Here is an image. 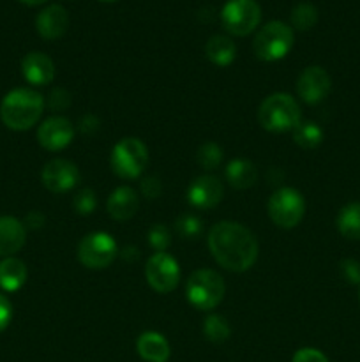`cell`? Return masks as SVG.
<instances>
[{"label": "cell", "mask_w": 360, "mask_h": 362, "mask_svg": "<svg viewBox=\"0 0 360 362\" xmlns=\"http://www.w3.org/2000/svg\"><path fill=\"white\" fill-rule=\"evenodd\" d=\"M208 250L221 267L246 272L256 264L258 240L249 228L235 221L215 223L208 232Z\"/></svg>", "instance_id": "cell-1"}, {"label": "cell", "mask_w": 360, "mask_h": 362, "mask_svg": "<svg viewBox=\"0 0 360 362\" xmlns=\"http://www.w3.org/2000/svg\"><path fill=\"white\" fill-rule=\"evenodd\" d=\"M44 112V98L32 88L7 92L0 105L2 122L13 131H27L39 122Z\"/></svg>", "instance_id": "cell-2"}, {"label": "cell", "mask_w": 360, "mask_h": 362, "mask_svg": "<svg viewBox=\"0 0 360 362\" xmlns=\"http://www.w3.org/2000/svg\"><path fill=\"white\" fill-rule=\"evenodd\" d=\"M258 120L270 133L293 131L302 122V110L299 103L284 92H277L265 99L258 110Z\"/></svg>", "instance_id": "cell-3"}, {"label": "cell", "mask_w": 360, "mask_h": 362, "mask_svg": "<svg viewBox=\"0 0 360 362\" xmlns=\"http://www.w3.org/2000/svg\"><path fill=\"white\" fill-rule=\"evenodd\" d=\"M224 279L212 269H198L186 283L187 300L200 311L215 310L224 299Z\"/></svg>", "instance_id": "cell-4"}, {"label": "cell", "mask_w": 360, "mask_h": 362, "mask_svg": "<svg viewBox=\"0 0 360 362\" xmlns=\"http://www.w3.org/2000/svg\"><path fill=\"white\" fill-rule=\"evenodd\" d=\"M295 35L293 28L282 21H268L261 30L258 32L253 41L254 55L263 62H275L284 59L293 48Z\"/></svg>", "instance_id": "cell-5"}, {"label": "cell", "mask_w": 360, "mask_h": 362, "mask_svg": "<svg viewBox=\"0 0 360 362\" xmlns=\"http://www.w3.org/2000/svg\"><path fill=\"white\" fill-rule=\"evenodd\" d=\"M109 165L120 179H138L148 165V148L140 138H122L113 147Z\"/></svg>", "instance_id": "cell-6"}, {"label": "cell", "mask_w": 360, "mask_h": 362, "mask_svg": "<svg viewBox=\"0 0 360 362\" xmlns=\"http://www.w3.org/2000/svg\"><path fill=\"white\" fill-rule=\"evenodd\" d=\"M306 214V200L293 187H281L268 200V216L281 228H295Z\"/></svg>", "instance_id": "cell-7"}, {"label": "cell", "mask_w": 360, "mask_h": 362, "mask_svg": "<svg viewBox=\"0 0 360 362\" xmlns=\"http://www.w3.org/2000/svg\"><path fill=\"white\" fill-rule=\"evenodd\" d=\"M119 255L115 239L106 232H92L78 244V260L87 269H106Z\"/></svg>", "instance_id": "cell-8"}, {"label": "cell", "mask_w": 360, "mask_h": 362, "mask_svg": "<svg viewBox=\"0 0 360 362\" xmlns=\"http://www.w3.org/2000/svg\"><path fill=\"white\" fill-rule=\"evenodd\" d=\"M261 7L256 0H228L221 11V21L226 32L233 35H249L260 25Z\"/></svg>", "instance_id": "cell-9"}, {"label": "cell", "mask_w": 360, "mask_h": 362, "mask_svg": "<svg viewBox=\"0 0 360 362\" xmlns=\"http://www.w3.org/2000/svg\"><path fill=\"white\" fill-rule=\"evenodd\" d=\"M145 278H147V283L150 285V288H154L155 292H173L179 286L180 267L172 255L162 251V253L152 255L147 260Z\"/></svg>", "instance_id": "cell-10"}, {"label": "cell", "mask_w": 360, "mask_h": 362, "mask_svg": "<svg viewBox=\"0 0 360 362\" xmlns=\"http://www.w3.org/2000/svg\"><path fill=\"white\" fill-rule=\"evenodd\" d=\"M42 184L52 193H67L73 189L80 180V170L73 161L67 159H52L46 163L41 173Z\"/></svg>", "instance_id": "cell-11"}, {"label": "cell", "mask_w": 360, "mask_h": 362, "mask_svg": "<svg viewBox=\"0 0 360 362\" xmlns=\"http://www.w3.org/2000/svg\"><path fill=\"white\" fill-rule=\"evenodd\" d=\"M332 87L330 74L320 66H311L302 71L296 81V92L307 105H318L328 95Z\"/></svg>", "instance_id": "cell-12"}, {"label": "cell", "mask_w": 360, "mask_h": 362, "mask_svg": "<svg viewBox=\"0 0 360 362\" xmlns=\"http://www.w3.org/2000/svg\"><path fill=\"white\" fill-rule=\"evenodd\" d=\"M74 140V127L66 117H49L39 126L37 141L49 152L64 151Z\"/></svg>", "instance_id": "cell-13"}, {"label": "cell", "mask_w": 360, "mask_h": 362, "mask_svg": "<svg viewBox=\"0 0 360 362\" xmlns=\"http://www.w3.org/2000/svg\"><path fill=\"white\" fill-rule=\"evenodd\" d=\"M224 187L222 182L214 175H201L191 182L187 189V200L194 209L207 211V209L217 207L222 200Z\"/></svg>", "instance_id": "cell-14"}, {"label": "cell", "mask_w": 360, "mask_h": 362, "mask_svg": "<svg viewBox=\"0 0 360 362\" xmlns=\"http://www.w3.org/2000/svg\"><path fill=\"white\" fill-rule=\"evenodd\" d=\"M21 74L35 87L48 85L55 78V64L46 53L30 52L21 59Z\"/></svg>", "instance_id": "cell-15"}, {"label": "cell", "mask_w": 360, "mask_h": 362, "mask_svg": "<svg viewBox=\"0 0 360 362\" xmlns=\"http://www.w3.org/2000/svg\"><path fill=\"white\" fill-rule=\"evenodd\" d=\"M67 27H69V14L59 4L44 7L35 18V28H37L39 35L48 41L62 37Z\"/></svg>", "instance_id": "cell-16"}, {"label": "cell", "mask_w": 360, "mask_h": 362, "mask_svg": "<svg viewBox=\"0 0 360 362\" xmlns=\"http://www.w3.org/2000/svg\"><path fill=\"white\" fill-rule=\"evenodd\" d=\"M27 228L13 216H0V257H13L25 246Z\"/></svg>", "instance_id": "cell-17"}, {"label": "cell", "mask_w": 360, "mask_h": 362, "mask_svg": "<svg viewBox=\"0 0 360 362\" xmlns=\"http://www.w3.org/2000/svg\"><path fill=\"white\" fill-rule=\"evenodd\" d=\"M106 209L108 214L116 221H126L131 219L140 209V198L138 193L129 186H120L109 194L108 202H106Z\"/></svg>", "instance_id": "cell-18"}, {"label": "cell", "mask_w": 360, "mask_h": 362, "mask_svg": "<svg viewBox=\"0 0 360 362\" xmlns=\"http://www.w3.org/2000/svg\"><path fill=\"white\" fill-rule=\"evenodd\" d=\"M138 356L147 362H168L169 359V343L162 334L155 331H147L138 338L136 341Z\"/></svg>", "instance_id": "cell-19"}, {"label": "cell", "mask_w": 360, "mask_h": 362, "mask_svg": "<svg viewBox=\"0 0 360 362\" xmlns=\"http://www.w3.org/2000/svg\"><path fill=\"white\" fill-rule=\"evenodd\" d=\"M27 265L20 258L7 257L0 262V288L4 292H16L27 281Z\"/></svg>", "instance_id": "cell-20"}, {"label": "cell", "mask_w": 360, "mask_h": 362, "mask_svg": "<svg viewBox=\"0 0 360 362\" xmlns=\"http://www.w3.org/2000/svg\"><path fill=\"white\" fill-rule=\"evenodd\" d=\"M205 53H207V59L212 64H215L219 67H226L235 60L236 46L233 42V39L228 37V35L215 34L207 41Z\"/></svg>", "instance_id": "cell-21"}, {"label": "cell", "mask_w": 360, "mask_h": 362, "mask_svg": "<svg viewBox=\"0 0 360 362\" xmlns=\"http://www.w3.org/2000/svg\"><path fill=\"white\" fill-rule=\"evenodd\" d=\"M224 175L232 187H235V189H247V187L256 184L258 170L254 163L247 161V159H233L226 166Z\"/></svg>", "instance_id": "cell-22"}, {"label": "cell", "mask_w": 360, "mask_h": 362, "mask_svg": "<svg viewBox=\"0 0 360 362\" xmlns=\"http://www.w3.org/2000/svg\"><path fill=\"white\" fill-rule=\"evenodd\" d=\"M339 233L348 240H360V202L344 205L335 219Z\"/></svg>", "instance_id": "cell-23"}, {"label": "cell", "mask_w": 360, "mask_h": 362, "mask_svg": "<svg viewBox=\"0 0 360 362\" xmlns=\"http://www.w3.org/2000/svg\"><path fill=\"white\" fill-rule=\"evenodd\" d=\"M293 140L302 148H316L323 141V129L313 120H306L293 129Z\"/></svg>", "instance_id": "cell-24"}, {"label": "cell", "mask_w": 360, "mask_h": 362, "mask_svg": "<svg viewBox=\"0 0 360 362\" xmlns=\"http://www.w3.org/2000/svg\"><path fill=\"white\" fill-rule=\"evenodd\" d=\"M203 334L212 343H224L232 334L228 320L221 315H208L203 322Z\"/></svg>", "instance_id": "cell-25"}, {"label": "cell", "mask_w": 360, "mask_h": 362, "mask_svg": "<svg viewBox=\"0 0 360 362\" xmlns=\"http://www.w3.org/2000/svg\"><path fill=\"white\" fill-rule=\"evenodd\" d=\"M318 9L309 2L296 4L292 9V25L296 30H309L316 25Z\"/></svg>", "instance_id": "cell-26"}, {"label": "cell", "mask_w": 360, "mask_h": 362, "mask_svg": "<svg viewBox=\"0 0 360 362\" xmlns=\"http://www.w3.org/2000/svg\"><path fill=\"white\" fill-rule=\"evenodd\" d=\"M222 161V148L215 141H207L196 152V163L203 170H215Z\"/></svg>", "instance_id": "cell-27"}, {"label": "cell", "mask_w": 360, "mask_h": 362, "mask_svg": "<svg viewBox=\"0 0 360 362\" xmlns=\"http://www.w3.org/2000/svg\"><path fill=\"white\" fill-rule=\"evenodd\" d=\"M175 228L179 235L184 237V239H196V237H200L203 225H201L200 218H196V216L184 214L176 219Z\"/></svg>", "instance_id": "cell-28"}, {"label": "cell", "mask_w": 360, "mask_h": 362, "mask_svg": "<svg viewBox=\"0 0 360 362\" xmlns=\"http://www.w3.org/2000/svg\"><path fill=\"white\" fill-rule=\"evenodd\" d=\"M147 239L148 244H150L157 253H162V251L168 250L169 244H172V233H169V230L166 228L164 225H154L148 230Z\"/></svg>", "instance_id": "cell-29"}, {"label": "cell", "mask_w": 360, "mask_h": 362, "mask_svg": "<svg viewBox=\"0 0 360 362\" xmlns=\"http://www.w3.org/2000/svg\"><path fill=\"white\" fill-rule=\"evenodd\" d=\"M73 205H74V211H76L78 214L88 216L94 212L95 205H97V197H95L94 191L85 187V189L78 191L76 197H74Z\"/></svg>", "instance_id": "cell-30"}, {"label": "cell", "mask_w": 360, "mask_h": 362, "mask_svg": "<svg viewBox=\"0 0 360 362\" xmlns=\"http://www.w3.org/2000/svg\"><path fill=\"white\" fill-rule=\"evenodd\" d=\"M341 272L346 281L352 283V285H360V262L346 258L341 262Z\"/></svg>", "instance_id": "cell-31"}, {"label": "cell", "mask_w": 360, "mask_h": 362, "mask_svg": "<svg viewBox=\"0 0 360 362\" xmlns=\"http://www.w3.org/2000/svg\"><path fill=\"white\" fill-rule=\"evenodd\" d=\"M292 362H330V361L327 359V356H325L323 352L307 346V349L296 350Z\"/></svg>", "instance_id": "cell-32"}, {"label": "cell", "mask_w": 360, "mask_h": 362, "mask_svg": "<svg viewBox=\"0 0 360 362\" xmlns=\"http://www.w3.org/2000/svg\"><path fill=\"white\" fill-rule=\"evenodd\" d=\"M11 320H13V304L6 296L0 293V332L6 331Z\"/></svg>", "instance_id": "cell-33"}, {"label": "cell", "mask_w": 360, "mask_h": 362, "mask_svg": "<svg viewBox=\"0 0 360 362\" xmlns=\"http://www.w3.org/2000/svg\"><path fill=\"white\" fill-rule=\"evenodd\" d=\"M161 191L162 186L161 180H159L157 177H147V179H143V182H141V193H143V197L157 198L159 194H161Z\"/></svg>", "instance_id": "cell-34"}, {"label": "cell", "mask_w": 360, "mask_h": 362, "mask_svg": "<svg viewBox=\"0 0 360 362\" xmlns=\"http://www.w3.org/2000/svg\"><path fill=\"white\" fill-rule=\"evenodd\" d=\"M49 108L52 110H64L71 105V98L66 90L62 88H55V90L49 94Z\"/></svg>", "instance_id": "cell-35"}, {"label": "cell", "mask_w": 360, "mask_h": 362, "mask_svg": "<svg viewBox=\"0 0 360 362\" xmlns=\"http://www.w3.org/2000/svg\"><path fill=\"white\" fill-rule=\"evenodd\" d=\"M42 223H44V216L39 214V212H30V214L27 216V225L30 226V228H41Z\"/></svg>", "instance_id": "cell-36"}, {"label": "cell", "mask_w": 360, "mask_h": 362, "mask_svg": "<svg viewBox=\"0 0 360 362\" xmlns=\"http://www.w3.org/2000/svg\"><path fill=\"white\" fill-rule=\"evenodd\" d=\"M21 4H25V6H41V4L48 2V0H20Z\"/></svg>", "instance_id": "cell-37"}, {"label": "cell", "mask_w": 360, "mask_h": 362, "mask_svg": "<svg viewBox=\"0 0 360 362\" xmlns=\"http://www.w3.org/2000/svg\"><path fill=\"white\" fill-rule=\"evenodd\" d=\"M99 2H115V0H99Z\"/></svg>", "instance_id": "cell-38"}, {"label": "cell", "mask_w": 360, "mask_h": 362, "mask_svg": "<svg viewBox=\"0 0 360 362\" xmlns=\"http://www.w3.org/2000/svg\"><path fill=\"white\" fill-rule=\"evenodd\" d=\"M359 304H360V290H359Z\"/></svg>", "instance_id": "cell-39"}]
</instances>
